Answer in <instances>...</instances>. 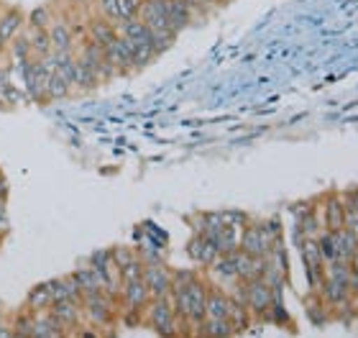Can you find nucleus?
<instances>
[{
	"mask_svg": "<svg viewBox=\"0 0 358 338\" xmlns=\"http://www.w3.org/2000/svg\"><path fill=\"white\" fill-rule=\"evenodd\" d=\"M23 34H26V38H29L34 59H44V57H49V54L54 52V49H52V41H49V34H46V29H36V26H29V23H26Z\"/></svg>",
	"mask_w": 358,
	"mask_h": 338,
	"instance_id": "nucleus-25",
	"label": "nucleus"
},
{
	"mask_svg": "<svg viewBox=\"0 0 358 338\" xmlns=\"http://www.w3.org/2000/svg\"><path fill=\"white\" fill-rule=\"evenodd\" d=\"M57 18V13H54L52 6H38L36 10H31L29 15H26V23L29 26H36V29H49V23Z\"/></svg>",
	"mask_w": 358,
	"mask_h": 338,
	"instance_id": "nucleus-32",
	"label": "nucleus"
},
{
	"mask_svg": "<svg viewBox=\"0 0 358 338\" xmlns=\"http://www.w3.org/2000/svg\"><path fill=\"white\" fill-rule=\"evenodd\" d=\"M262 220V228L266 231V236L271 239V244H279L284 241V225L279 220V216H271V218H259Z\"/></svg>",
	"mask_w": 358,
	"mask_h": 338,
	"instance_id": "nucleus-34",
	"label": "nucleus"
},
{
	"mask_svg": "<svg viewBox=\"0 0 358 338\" xmlns=\"http://www.w3.org/2000/svg\"><path fill=\"white\" fill-rule=\"evenodd\" d=\"M166 10H169V26H172L177 36L202 18L189 0H166Z\"/></svg>",
	"mask_w": 358,
	"mask_h": 338,
	"instance_id": "nucleus-11",
	"label": "nucleus"
},
{
	"mask_svg": "<svg viewBox=\"0 0 358 338\" xmlns=\"http://www.w3.org/2000/svg\"><path fill=\"white\" fill-rule=\"evenodd\" d=\"M317 246H320V254L325 259V264L336 262L338 259V241H336V231H325L322 228L317 233Z\"/></svg>",
	"mask_w": 358,
	"mask_h": 338,
	"instance_id": "nucleus-31",
	"label": "nucleus"
},
{
	"mask_svg": "<svg viewBox=\"0 0 358 338\" xmlns=\"http://www.w3.org/2000/svg\"><path fill=\"white\" fill-rule=\"evenodd\" d=\"M46 285H49V293H52L54 302H57V300H83V295H80V287L75 285L72 274L46 279Z\"/></svg>",
	"mask_w": 358,
	"mask_h": 338,
	"instance_id": "nucleus-22",
	"label": "nucleus"
},
{
	"mask_svg": "<svg viewBox=\"0 0 358 338\" xmlns=\"http://www.w3.org/2000/svg\"><path fill=\"white\" fill-rule=\"evenodd\" d=\"M233 323V328H236V333H243L248 331L251 325H254V318H251V313H248V308L243 305V302L233 300V308H231V318H228Z\"/></svg>",
	"mask_w": 358,
	"mask_h": 338,
	"instance_id": "nucleus-30",
	"label": "nucleus"
},
{
	"mask_svg": "<svg viewBox=\"0 0 358 338\" xmlns=\"http://www.w3.org/2000/svg\"><path fill=\"white\" fill-rule=\"evenodd\" d=\"M138 18H141L151 31H172L169 26V10H166V0H141L138 8Z\"/></svg>",
	"mask_w": 358,
	"mask_h": 338,
	"instance_id": "nucleus-13",
	"label": "nucleus"
},
{
	"mask_svg": "<svg viewBox=\"0 0 358 338\" xmlns=\"http://www.w3.org/2000/svg\"><path fill=\"white\" fill-rule=\"evenodd\" d=\"M105 59L110 62V67L118 72V77L128 75V72H136L134 69V46H131L128 38L120 36V34L115 41H110V44L105 46Z\"/></svg>",
	"mask_w": 358,
	"mask_h": 338,
	"instance_id": "nucleus-9",
	"label": "nucleus"
},
{
	"mask_svg": "<svg viewBox=\"0 0 358 338\" xmlns=\"http://www.w3.org/2000/svg\"><path fill=\"white\" fill-rule=\"evenodd\" d=\"M236 328L231 321H220V318H205L197 328H194V338H233Z\"/></svg>",
	"mask_w": 358,
	"mask_h": 338,
	"instance_id": "nucleus-21",
	"label": "nucleus"
},
{
	"mask_svg": "<svg viewBox=\"0 0 358 338\" xmlns=\"http://www.w3.org/2000/svg\"><path fill=\"white\" fill-rule=\"evenodd\" d=\"M317 211L325 231H341L345 228V205L341 192H328V195L317 197Z\"/></svg>",
	"mask_w": 358,
	"mask_h": 338,
	"instance_id": "nucleus-7",
	"label": "nucleus"
},
{
	"mask_svg": "<svg viewBox=\"0 0 358 338\" xmlns=\"http://www.w3.org/2000/svg\"><path fill=\"white\" fill-rule=\"evenodd\" d=\"M38 338H69L67 333H49V336H38Z\"/></svg>",
	"mask_w": 358,
	"mask_h": 338,
	"instance_id": "nucleus-42",
	"label": "nucleus"
},
{
	"mask_svg": "<svg viewBox=\"0 0 358 338\" xmlns=\"http://www.w3.org/2000/svg\"><path fill=\"white\" fill-rule=\"evenodd\" d=\"M49 313L59 321L64 331H72V328H77V325L85 321L83 318V300H57V302H52Z\"/></svg>",
	"mask_w": 358,
	"mask_h": 338,
	"instance_id": "nucleus-17",
	"label": "nucleus"
},
{
	"mask_svg": "<svg viewBox=\"0 0 358 338\" xmlns=\"http://www.w3.org/2000/svg\"><path fill=\"white\" fill-rule=\"evenodd\" d=\"M343 205H345V223L358 220V188L353 190H343Z\"/></svg>",
	"mask_w": 358,
	"mask_h": 338,
	"instance_id": "nucleus-35",
	"label": "nucleus"
},
{
	"mask_svg": "<svg viewBox=\"0 0 358 338\" xmlns=\"http://www.w3.org/2000/svg\"><path fill=\"white\" fill-rule=\"evenodd\" d=\"M233 262H236V272H238L241 282H254L262 279L264 274V256H251L243 251H233Z\"/></svg>",
	"mask_w": 358,
	"mask_h": 338,
	"instance_id": "nucleus-20",
	"label": "nucleus"
},
{
	"mask_svg": "<svg viewBox=\"0 0 358 338\" xmlns=\"http://www.w3.org/2000/svg\"><path fill=\"white\" fill-rule=\"evenodd\" d=\"M67 6L72 8V10H80V8H83L85 15L95 10V8H92V0H67Z\"/></svg>",
	"mask_w": 358,
	"mask_h": 338,
	"instance_id": "nucleus-37",
	"label": "nucleus"
},
{
	"mask_svg": "<svg viewBox=\"0 0 358 338\" xmlns=\"http://www.w3.org/2000/svg\"><path fill=\"white\" fill-rule=\"evenodd\" d=\"M231 308H233V297L228 295V290L210 282L208 300H205V318H220V321H228V318H231Z\"/></svg>",
	"mask_w": 358,
	"mask_h": 338,
	"instance_id": "nucleus-16",
	"label": "nucleus"
},
{
	"mask_svg": "<svg viewBox=\"0 0 358 338\" xmlns=\"http://www.w3.org/2000/svg\"><path fill=\"white\" fill-rule=\"evenodd\" d=\"M348 228H351V233H353V239H356V244H358V220H351V223H345Z\"/></svg>",
	"mask_w": 358,
	"mask_h": 338,
	"instance_id": "nucleus-41",
	"label": "nucleus"
},
{
	"mask_svg": "<svg viewBox=\"0 0 358 338\" xmlns=\"http://www.w3.org/2000/svg\"><path fill=\"white\" fill-rule=\"evenodd\" d=\"M72 92H75L72 90V85L54 69L52 77H49V87H46V100H49V103H52V100H64V98H69Z\"/></svg>",
	"mask_w": 358,
	"mask_h": 338,
	"instance_id": "nucleus-29",
	"label": "nucleus"
},
{
	"mask_svg": "<svg viewBox=\"0 0 358 338\" xmlns=\"http://www.w3.org/2000/svg\"><path fill=\"white\" fill-rule=\"evenodd\" d=\"M120 310H146V305L151 302V293L143 277L138 279H131V282H123L120 287Z\"/></svg>",
	"mask_w": 358,
	"mask_h": 338,
	"instance_id": "nucleus-10",
	"label": "nucleus"
},
{
	"mask_svg": "<svg viewBox=\"0 0 358 338\" xmlns=\"http://www.w3.org/2000/svg\"><path fill=\"white\" fill-rule=\"evenodd\" d=\"M271 239L266 236V231L262 228V220L251 218V223H246L241 228V239H238V248L243 254L251 256H266L271 251Z\"/></svg>",
	"mask_w": 358,
	"mask_h": 338,
	"instance_id": "nucleus-6",
	"label": "nucleus"
},
{
	"mask_svg": "<svg viewBox=\"0 0 358 338\" xmlns=\"http://www.w3.org/2000/svg\"><path fill=\"white\" fill-rule=\"evenodd\" d=\"M271 302H274V287H268L264 279L246 282V297H243V305L248 308V313H251V318H254V323H266Z\"/></svg>",
	"mask_w": 358,
	"mask_h": 338,
	"instance_id": "nucleus-4",
	"label": "nucleus"
},
{
	"mask_svg": "<svg viewBox=\"0 0 358 338\" xmlns=\"http://www.w3.org/2000/svg\"><path fill=\"white\" fill-rule=\"evenodd\" d=\"M336 241H338V262H351L353 254L358 251V244L353 239L351 228L345 225L341 231H336Z\"/></svg>",
	"mask_w": 358,
	"mask_h": 338,
	"instance_id": "nucleus-28",
	"label": "nucleus"
},
{
	"mask_svg": "<svg viewBox=\"0 0 358 338\" xmlns=\"http://www.w3.org/2000/svg\"><path fill=\"white\" fill-rule=\"evenodd\" d=\"M210 279L205 274L189 282V285H174L172 287V302L177 310V318L182 323L200 325L205 321V300H208Z\"/></svg>",
	"mask_w": 358,
	"mask_h": 338,
	"instance_id": "nucleus-1",
	"label": "nucleus"
},
{
	"mask_svg": "<svg viewBox=\"0 0 358 338\" xmlns=\"http://www.w3.org/2000/svg\"><path fill=\"white\" fill-rule=\"evenodd\" d=\"M13 338H29V336H23V333H15L13 331Z\"/></svg>",
	"mask_w": 358,
	"mask_h": 338,
	"instance_id": "nucleus-44",
	"label": "nucleus"
},
{
	"mask_svg": "<svg viewBox=\"0 0 358 338\" xmlns=\"http://www.w3.org/2000/svg\"><path fill=\"white\" fill-rule=\"evenodd\" d=\"M49 41H52V49L54 52H77V41H75V34H72V26H69L67 15L59 13L49 23Z\"/></svg>",
	"mask_w": 358,
	"mask_h": 338,
	"instance_id": "nucleus-14",
	"label": "nucleus"
},
{
	"mask_svg": "<svg viewBox=\"0 0 358 338\" xmlns=\"http://www.w3.org/2000/svg\"><path fill=\"white\" fill-rule=\"evenodd\" d=\"M77 338H100V333H97L95 325H90V328H80V333H77Z\"/></svg>",
	"mask_w": 358,
	"mask_h": 338,
	"instance_id": "nucleus-38",
	"label": "nucleus"
},
{
	"mask_svg": "<svg viewBox=\"0 0 358 338\" xmlns=\"http://www.w3.org/2000/svg\"><path fill=\"white\" fill-rule=\"evenodd\" d=\"M189 3H192V6L197 8V13H200L202 18H208L210 10H215V8H217L215 0H189Z\"/></svg>",
	"mask_w": 358,
	"mask_h": 338,
	"instance_id": "nucleus-36",
	"label": "nucleus"
},
{
	"mask_svg": "<svg viewBox=\"0 0 358 338\" xmlns=\"http://www.w3.org/2000/svg\"><path fill=\"white\" fill-rule=\"evenodd\" d=\"M305 313H307V318H310V323L317 325V328H320V325H325L328 321H333V308H330V305H325L317 293L307 295V297H305Z\"/></svg>",
	"mask_w": 358,
	"mask_h": 338,
	"instance_id": "nucleus-24",
	"label": "nucleus"
},
{
	"mask_svg": "<svg viewBox=\"0 0 358 338\" xmlns=\"http://www.w3.org/2000/svg\"><path fill=\"white\" fill-rule=\"evenodd\" d=\"M143 325H149L159 338H179V318L172 297H151L143 310Z\"/></svg>",
	"mask_w": 358,
	"mask_h": 338,
	"instance_id": "nucleus-2",
	"label": "nucleus"
},
{
	"mask_svg": "<svg viewBox=\"0 0 358 338\" xmlns=\"http://www.w3.org/2000/svg\"><path fill=\"white\" fill-rule=\"evenodd\" d=\"M85 34H87L90 41H95V44H100V46H108L110 41L118 38V26L92 10V13L85 15Z\"/></svg>",
	"mask_w": 358,
	"mask_h": 338,
	"instance_id": "nucleus-12",
	"label": "nucleus"
},
{
	"mask_svg": "<svg viewBox=\"0 0 358 338\" xmlns=\"http://www.w3.org/2000/svg\"><path fill=\"white\" fill-rule=\"evenodd\" d=\"M0 197H6L8 200V180L3 177V172H0Z\"/></svg>",
	"mask_w": 358,
	"mask_h": 338,
	"instance_id": "nucleus-39",
	"label": "nucleus"
},
{
	"mask_svg": "<svg viewBox=\"0 0 358 338\" xmlns=\"http://www.w3.org/2000/svg\"><path fill=\"white\" fill-rule=\"evenodd\" d=\"M205 272H208V277L215 279V285L225 287V290H228V287H231L233 282H238V272H236V262H233V254H220Z\"/></svg>",
	"mask_w": 358,
	"mask_h": 338,
	"instance_id": "nucleus-19",
	"label": "nucleus"
},
{
	"mask_svg": "<svg viewBox=\"0 0 358 338\" xmlns=\"http://www.w3.org/2000/svg\"><path fill=\"white\" fill-rule=\"evenodd\" d=\"M143 282L149 287L151 297H166V295H172V267L166 262L143 264Z\"/></svg>",
	"mask_w": 358,
	"mask_h": 338,
	"instance_id": "nucleus-8",
	"label": "nucleus"
},
{
	"mask_svg": "<svg viewBox=\"0 0 358 338\" xmlns=\"http://www.w3.org/2000/svg\"><path fill=\"white\" fill-rule=\"evenodd\" d=\"M238 239H241V228H236V225H223L210 241L215 244L217 254H233V251H238Z\"/></svg>",
	"mask_w": 358,
	"mask_h": 338,
	"instance_id": "nucleus-27",
	"label": "nucleus"
},
{
	"mask_svg": "<svg viewBox=\"0 0 358 338\" xmlns=\"http://www.w3.org/2000/svg\"><path fill=\"white\" fill-rule=\"evenodd\" d=\"M26 29V13L18 8H0V41L10 44Z\"/></svg>",
	"mask_w": 358,
	"mask_h": 338,
	"instance_id": "nucleus-18",
	"label": "nucleus"
},
{
	"mask_svg": "<svg viewBox=\"0 0 358 338\" xmlns=\"http://www.w3.org/2000/svg\"><path fill=\"white\" fill-rule=\"evenodd\" d=\"M72 279H75V285L80 287V295H92V293H100L103 290V279H100V274H97L90 264H83V267H77L75 272H72Z\"/></svg>",
	"mask_w": 358,
	"mask_h": 338,
	"instance_id": "nucleus-23",
	"label": "nucleus"
},
{
	"mask_svg": "<svg viewBox=\"0 0 358 338\" xmlns=\"http://www.w3.org/2000/svg\"><path fill=\"white\" fill-rule=\"evenodd\" d=\"M185 251H187V256L197 264V267H202V269H208L210 264L220 256V254H217L215 244H213L208 236H200V233H192V239L187 241Z\"/></svg>",
	"mask_w": 358,
	"mask_h": 338,
	"instance_id": "nucleus-15",
	"label": "nucleus"
},
{
	"mask_svg": "<svg viewBox=\"0 0 358 338\" xmlns=\"http://www.w3.org/2000/svg\"><path fill=\"white\" fill-rule=\"evenodd\" d=\"M110 254H113V262H115L118 269H123V267H128L131 262L138 259V254H136L134 246H110Z\"/></svg>",
	"mask_w": 358,
	"mask_h": 338,
	"instance_id": "nucleus-33",
	"label": "nucleus"
},
{
	"mask_svg": "<svg viewBox=\"0 0 358 338\" xmlns=\"http://www.w3.org/2000/svg\"><path fill=\"white\" fill-rule=\"evenodd\" d=\"M0 338H13V328H8V325H0Z\"/></svg>",
	"mask_w": 358,
	"mask_h": 338,
	"instance_id": "nucleus-40",
	"label": "nucleus"
},
{
	"mask_svg": "<svg viewBox=\"0 0 358 338\" xmlns=\"http://www.w3.org/2000/svg\"><path fill=\"white\" fill-rule=\"evenodd\" d=\"M118 313H120V300L115 295L105 293H92L83 297V318L90 325L95 328H110V325L118 323Z\"/></svg>",
	"mask_w": 358,
	"mask_h": 338,
	"instance_id": "nucleus-3",
	"label": "nucleus"
},
{
	"mask_svg": "<svg viewBox=\"0 0 358 338\" xmlns=\"http://www.w3.org/2000/svg\"><path fill=\"white\" fill-rule=\"evenodd\" d=\"M299 256H302V264H305V274L307 282H310V290H317L325 279V259L320 254V246H317V239H305L302 244H297Z\"/></svg>",
	"mask_w": 358,
	"mask_h": 338,
	"instance_id": "nucleus-5",
	"label": "nucleus"
},
{
	"mask_svg": "<svg viewBox=\"0 0 358 338\" xmlns=\"http://www.w3.org/2000/svg\"><path fill=\"white\" fill-rule=\"evenodd\" d=\"M52 293H49V285L41 282V285H34L26 295V302H23V308L31 310V313H44V310L52 308Z\"/></svg>",
	"mask_w": 358,
	"mask_h": 338,
	"instance_id": "nucleus-26",
	"label": "nucleus"
},
{
	"mask_svg": "<svg viewBox=\"0 0 358 338\" xmlns=\"http://www.w3.org/2000/svg\"><path fill=\"white\" fill-rule=\"evenodd\" d=\"M217 3V8H223V6H228V3H233V0H215Z\"/></svg>",
	"mask_w": 358,
	"mask_h": 338,
	"instance_id": "nucleus-43",
	"label": "nucleus"
}]
</instances>
